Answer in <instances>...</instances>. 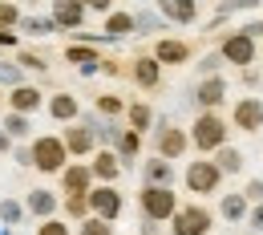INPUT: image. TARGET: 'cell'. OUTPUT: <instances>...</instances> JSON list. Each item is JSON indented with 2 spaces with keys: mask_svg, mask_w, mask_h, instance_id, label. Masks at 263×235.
Instances as JSON below:
<instances>
[{
  "mask_svg": "<svg viewBox=\"0 0 263 235\" xmlns=\"http://www.w3.org/2000/svg\"><path fill=\"white\" fill-rule=\"evenodd\" d=\"M29 154H33V167L41 170V174H61V170L69 167V150H65V142H61L57 134L33 138Z\"/></svg>",
  "mask_w": 263,
  "mask_h": 235,
  "instance_id": "cell-1",
  "label": "cell"
},
{
  "mask_svg": "<svg viewBox=\"0 0 263 235\" xmlns=\"http://www.w3.org/2000/svg\"><path fill=\"white\" fill-rule=\"evenodd\" d=\"M142 215H146V223H162V219H174V211H178V199H174V191L170 187H142Z\"/></svg>",
  "mask_w": 263,
  "mask_h": 235,
  "instance_id": "cell-2",
  "label": "cell"
},
{
  "mask_svg": "<svg viewBox=\"0 0 263 235\" xmlns=\"http://www.w3.org/2000/svg\"><path fill=\"white\" fill-rule=\"evenodd\" d=\"M170 231L174 235H206L211 231V211L206 207H178L174 219H170Z\"/></svg>",
  "mask_w": 263,
  "mask_h": 235,
  "instance_id": "cell-3",
  "label": "cell"
},
{
  "mask_svg": "<svg viewBox=\"0 0 263 235\" xmlns=\"http://www.w3.org/2000/svg\"><path fill=\"white\" fill-rule=\"evenodd\" d=\"M89 215L114 223V219L122 215V195H118V187H93V191H89Z\"/></svg>",
  "mask_w": 263,
  "mask_h": 235,
  "instance_id": "cell-4",
  "label": "cell"
},
{
  "mask_svg": "<svg viewBox=\"0 0 263 235\" xmlns=\"http://www.w3.org/2000/svg\"><path fill=\"white\" fill-rule=\"evenodd\" d=\"M223 138H227V126L215 118V114H202L195 122V134H191V142H195L198 150H219L223 146Z\"/></svg>",
  "mask_w": 263,
  "mask_h": 235,
  "instance_id": "cell-5",
  "label": "cell"
},
{
  "mask_svg": "<svg viewBox=\"0 0 263 235\" xmlns=\"http://www.w3.org/2000/svg\"><path fill=\"white\" fill-rule=\"evenodd\" d=\"M61 191H65V199H85L89 191H93V174L85 162H73V167L61 170Z\"/></svg>",
  "mask_w": 263,
  "mask_h": 235,
  "instance_id": "cell-6",
  "label": "cell"
},
{
  "mask_svg": "<svg viewBox=\"0 0 263 235\" xmlns=\"http://www.w3.org/2000/svg\"><path fill=\"white\" fill-rule=\"evenodd\" d=\"M61 142H65V150L73 154V158H85V154H98V134L89 130V126H69L65 134H61Z\"/></svg>",
  "mask_w": 263,
  "mask_h": 235,
  "instance_id": "cell-7",
  "label": "cell"
},
{
  "mask_svg": "<svg viewBox=\"0 0 263 235\" xmlns=\"http://www.w3.org/2000/svg\"><path fill=\"white\" fill-rule=\"evenodd\" d=\"M4 101H8V110H12V114H21V118H29L33 110H41V101H45V94H41L36 85H25V81H21L16 89H8V94H4Z\"/></svg>",
  "mask_w": 263,
  "mask_h": 235,
  "instance_id": "cell-8",
  "label": "cell"
},
{
  "mask_svg": "<svg viewBox=\"0 0 263 235\" xmlns=\"http://www.w3.org/2000/svg\"><path fill=\"white\" fill-rule=\"evenodd\" d=\"M219 178H223V174H219L215 162H191V167H186V187H191L195 195H211V191L219 187Z\"/></svg>",
  "mask_w": 263,
  "mask_h": 235,
  "instance_id": "cell-9",
  "label": "cell"
},
{
  "mask_svg": "<svg viewBox=\"0 0 263 235\" xmlns=\"http://www.w3.org/2000/svg\"><path fill=\"white\" fill-rule=\"evenodd\" d=\"M186 142H191V138L182 134L178 126H162V130L154 134V146H158V158H166V162H170V158H182Z\"/></svg>",
  "mask_w": 263,
  "mask_h": 235,
  "instance_id": "cell-10",
  "label": "cell"
},
{
  "mask_svg": "<svg viewBox=\"0 0 263 235\" xmlns=\"http://www.w3.org/2000/svg\"><path fill=\"white\" fill-rule=\"evenodd\" d=\"M89 174L98 178V187H114V178L122 174V158L114 150H98L93 162H89Z\"/></svg>",
  "mask_w": 263,
  "mask_h": 235,
  "instance_id": "cell-11",
  "label": "cell"
},
{
  "mask_svg": "<svg viewBox=\"0 0 263 235\" xmlns=\"http://www.w3.org/2000/svg\"><path fill=\"white\" fill-rule=\"evenodd\" d=\"M57 207H61V203H57V195H53V191H45V187L29 191V199H25V211H29V215H36L41 223H45V219H57Z\"/></svg>",
  "mask_w": 263,
  "mask_h": 235,
  "instance_id": "cell-12",
  "label": "cell"
},
{
  "mask_svg": "<svg viewBox=\"0 0 263 235\" xmlns=\"http://www.w3.org/2000/svg\"><path fill=\"white\" fill-rule=\"evenodd\" d=\"M53 25L57 29H81L85 25V4L81 0H57L53 4Z\"/></svg>",
  "mask_w": 263,
  "mask_h": 235,
  "instance_id": "cell-13",
  "label": "cell"
},
{
  "mask_svg": "<svg viewBox=\"0 0 263 235\" xmlns=\"http://www.w3.org/2000/svg\"><path fill=\"white\" fill-rule=\"evenodd\" d=\"M45 110H49V118H53V122H69V126H73V122H77V114H81V105H77L73 94H53Z\"/></svg>",
  "mask_w": 263,
  "mask_h": 235,
  "instance_id": "cell-14",
  "label": "cell"
},
{
  "mask_svg": "<svg viewBox=\"0 0 263 235\" xmlns=\"http://www.w3.org/2000/svg\"><path fill=\"white\" fill-rule=\"evenodd\" d=\"M223 57L235 61V65H251V57H255V45H251V37H227L223 41Z\"/></svg>",
  "mask_w": 263,
  "mask_h": 235,
  "instance_id": "cell-15",
  "label": "cell"
},
{
  "mask_svg": "<svg viewBox=\"0 0 263 235\" xmlns=\"http://www.w3.org/2000/svg\"><path fill=\"white\" fill-rule=\"evenodd\" d=\"M186 41H174V37H166V41H158V49H154V61L158 65H174V61H186Z\"/></svg>",
  "mask_w": 263,
  "mask_h": 235,
  "instance_id": "cell-16",
  "label": "cell"
},
{
  "mask_svg": "<svg viewBox=\"0 0 263 235\" xmlns=\"http://www.w3.org/2000/svg\"><path fill=\"white\" fill-rule=\"evenodd\" d=\"M142 174H146V187H170V183H174V167H170L166 158H150V162L142 167Z\"/></svg>",
  "mask_w": 263,
  "mask_h": 235,
  "instance_id": "cell-17",
  "label": "cell"
},
{
  "mask_svg": "<svg viewBox=\"0 0 263 235\" xmlns=\"http://www.w3.org/2000/svg\"><path fill=\"white\" fill-rule=\"evenodd\" d=\"M158 77H162V65H158L154 57H142V61H134V81H138L142 89H154V85H158Z\"/></svg>",
  "mask_w": 263,
  "mask_h": 235,
  "instance_id": "cell-18",
  "label": "cell"
},
{
  "mask_svg": "<svg viewBox=\"0 0 263 235\" xmlns=\"http://www.w3.org/2000/svg\"><path fill=\"white\" fill-rule=\"evenodd\" d=\"M235 122H239L243 130H259V126H263V105L255 98H247L239 110H235Z\"/></svg>",
  "mask_w": 263,
  "mask_h": 235,
  "instance_id": "cell-19",
  "label": "cell"
},
{
  "mask_svg": "<svg viewBox=\"0 0 263 235\" xmlns=\"http://www.w3.org/2000/svg\"><path fill=\"white\" fill-rule=\"evenodd\" d=\"M138 25H134V12H109L105 16V37H114V41H122V37H130Z\"/></svg>",
  "mask_w": 263,
  "mask_h": 235,
  "instance_id": "cell-20",
  "label": "cell"
},
{
  "mask_svg": "<svg viewBox=\"0 0 263 235\" xmlns=\"http://www.w3.org/2000/svg\"><path fill=\"white\" fill-rule=\"evenodd\" d=\"M65 61H73V65H81V69H93V65H101L98 49H89V45H69V49H65Z\"/></svg>",
  "mask_w": 263,
  "mask_h": 235,
  "instance_id": "cell-21",
  "label": "cell"
},
{
  "mask_svg": "<svg viewBox=\"0 0 263 235\" xmlns=\"http://www.w3.org/2000/svg\"><path fill=\"white\" fill-rule=\"evenodd\" d=\"M223 94H227V85H223L219 77H211V81H202V85H198V105H219Z\"/></svg>",
  "mask_w": 263,
  "mask_h": 235,
  "instance_id": "cell-22",
  "label": "cell"
},
{
  "mask_svg": "<svg viewBox=\"0 0 263 235\" xmlns=\"http://www.w3.org/2000/svg\"><path fill=\"white\" fill-rule=\"evenodd\" d=\"M138 150H142V134H134V130H122V138H118V150H114V154H118L122 162H130Z\"/></svg>",
  "mask_w": 263,
  "mask_h": 235,
  "instance_id": "cell-23",
  "label": "cell"
},
{
  "mask_svg": "<svg viewBox=\"0 0 263 235\" xmlns=\"http://www.w3.org/2000/svg\"><path fill=\"white\" fill-rule=\"evenodd\" d=\"M126 114H130V130H134V134H146V130H150V118H154V114H150V105H146V101L130 105Z\"/></svg>",
  "mask_w": 263,
  "mask_h": 235,
  "instance_id": "cell-24",
  "label": "cell"
},
{
  "mask_svg": "<svg viewBox=\"0 0 263 235\" xmlns=\"http://www.w3.org/2000/svg\"><path fill=\"white\" fill-rule=\"evenodd\" d=\"M162 12L166 16H170V21H195V4H191V0H166L162 4Z\"/></svg>",
  "mask_w": 263,
  "mask_h": 235,
  "instance_id": "cell-25",
  "label": "cell"
},
{
  "mask_svg": "<svg viewBox=\"0 0 263 235\" xmlns=\"http://www.w3.org/2000/svg\"><path fill=\"white\" fill-rule=\"evenodd\" d=\"M21 219H25V203H16V199H4V203H0V223L16 227Z\"/></svg>",
  "mask_w": 263,
  "mask_h": 235,
  "instance_id": "cell-26",
  "label": "cell"
},
{
  "mask_svg": "<svg viewBox=\"0 0 263 235\" xmlns=\"http://www.w3.org/2000/svg\"><path fill=\"white\" fill-rule=\"evenodd\" d=\"M0 130H4L8 138H29V130H33V126H29V118H21V114H8Z\"/></svg>",
  "mask_w": 263,
  "mask_h": 235,
  "instance_id": "cell-27",
  "label": "cell"
},
{
  "mask_svg": "<svg viewBox=\"0 0 263 235\" xmlns=\"http://www.w3.org/2000/svg\"><path fill=\"white\" fill-rule=\"evenodd\" d=\"M122 110H126V105H122L118 94H101V98H98V114H105V118H118Z\"/></svg>",
  "mask_w": 263,
  "mask_h": 235,
  "instance_id": "cell-28",
  "label": "cell"
},
{
  "mask_svg": "<svg viewBox=\"0 0 263 235\" xmlns=\"http://www.w3.org/2000/svg\"><path fill=\"white\" fill-rule=\"evenodd\" d=\"M61 207H65V215H69V219H81V223L89 219V195H85V199H65Z\"/></svg>",
  "mask_w": 263,
  "mask_h": 235,
  "instance_id": "cell-29",
  "label": "cell"
},
{
  "mask_svg": "<svg viewBox=\"0 0 263 235\" xmlns=\"http://www.w3.org/2000/svg\"><path fill=\"white\" fill-rule=\"evenodd\" d=\"M219 174H235V170L243 167V158H239V150H219Z\"/></svg>",
  "mask_w": 263,
  "mask_h": 235,
  "instance_id": "cell-30",
  "label": "cell"
},
{
  "mask_svg": "<svg viewBox=\"0 0 263 235\" xmlns=\"http://www.w3.org/2000/svg\"><path fill=\"white\" fill-rule=\"evenodd\" d=\"M16 25H21V8L16 4H0V33H8Z\"/></svg>",
  "mask_w": 263,
  "mask_h": 235,
  "instance_id": "cell-31",
  "label": "cell"
},
{
  "mask_svg": "<svg viewBox=\"0 0 263 235\" xmlns=\"http://www.w3.org/2000/svg\"><path fill=\"white\" fill-rule=\"evenodd\" d=\"M16 89L21 85V65H8V61H0V89Z\"/></svg>",
  "mask_w": 263,
  "mask_h": 235,
  "instance_id": "cell-32",
  "label": "cell"
},
{
  "mask_svg": "<svg viewBox=\"0 0 263 235\" xmlns=\"http://www.w3.org/2000/svg\"><path fill=\"white\" fill-rule=\"evenodd\" d=\"M243 211H247V199H243V195H227V199H223V215H227V219H239Z\"/></svg>",
  "mask_w": 263,
  "mask_h": 235,
  "instance_id": "cell-33",
  "label": "cell"
},
{
  "mask_svg": "<svg viewBox=\"0 0 263 235\" xmlns=\"http://www.w3.org/2000/svg\"><path fill=\"white\" fill-rule=\"evenodd\" d=\"M36 235H73V227H69L65 219H45V223L36 227Z\"/></svg>",
  "mask_w": 263,
  "mask_h": 235,
  "instance_id": "cell-34",
  "label": "cell"
},
{
  "mask_svg": "<svg viewBox=\"0 0 263 235\" xmlns=\"http://www.w3.org/2000/svg\"><path fill=\"white\" fill-rule=\"evenodd\" d=\"M81 235H114V227H109L105 219H93V215H89V219L81 223Z\"/></svg>",
  "mask_w": 263,
  "mask_h": 235,
  "instance_id": "cell-35",
  "label": "cell"
},
{
  "mask_svg": "<svg viewBox=\"0 0 263 235\" xmlns=\"http://www.w3.org/2000/svg\"><path fill=\"white\" fill-rule=\"evenodd\" d=\"M16 65H21V69H33V73H41V69H45V57H41V53H29V49H25V53L16 57Z\"/></svg>",
  "mask_w": 263,
  "mask_h": 235,
  "instance_id": "cell-36",
  "label": "cell"
},
{
  "mask_svg": "<svg viewBox=\"0 0 263 235\" xmlns=\"http://www.w3.org/2000/svg\"><path fill=\"white\" fill-rule=\"evenodd\" d=\"M243 199H247V203H259V199H263V183H259V178H255V183H247Z\"/></svg>",
  "mask_w": 263,
  "mask_h": 235,
  "instance_id": "cell-37",
  "label": "cell"
},
{
  "mask_svg": "<svg viewBox=\"0 0 263 235\" xmlns=\"http://www.w3.org/2000/svg\"><path fill=\"white\" fill-rule=\"evenodd\" d=\"M12 158H16L21 167H33V154H29V146H16V150H12Z\"/></svg>",
  "mask_w": 263,
  "mask_h": 235,
  "instance_id": "cell-38",
  "label": "cell"
},
{
  "mask_svg": "<svg viewBox=\"0 0 263 235\" xmlns=\"http://www.w3.org/2000/svg\"><path fill=\"white\" fill-rule=\"evenodd\" d=\"M251 227H255V231H263V207H255V215H251Z\"/></svg>",
  "mask_w": 263,
  "mask_h": 235,
  "instance_id": "cell-39",
  "label": "cell"
},
{
  "mask_svg": "<svg viewBox=\"0 0 263 235\" xmlns=\"http://www.w3.org/2000/svg\"><path fill=\"white\" fill-rule=\"evenodd\" d=\"M8 150H12V138H8L4 130H0V154H8Z\"/></svg>",
  "mask_w": 263,
  "mask_h": 235,
  "instance_id": "cell-40",
  "label": "cell"
},
{
  "mask_svg": "<svg viewBox=\"0 0 263 235\" xmlns=\"http://www.w3.org/2000/svg\"><path fill=\"white\" fill-rule=\"evenodd\" d=\"M0 105H4V89H0Z\"/></svg>",
  "mask_w": 263,
  "mask_h": 235,
  "instance_id": "cell-41",
  "label": "cell"
}]
</instances>
